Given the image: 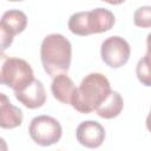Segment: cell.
Listing matches in <instances>:
<instances>
[{
	"label": "cell",
	"instance_id": "8",
	"mask_svg": "<svg viewBox=\"0 0 151 151\" xmlns=\"http://www.w3.org/2000/svg\"><path fill=\"white\" fill-rule=\"evenodd\" d=\"M76 138L80 145L88 149H97L104 143L105 129L96 120H85L78 125Z\"/></svg>",
	"mask_w": 151,
	"mask_h": 151
},
{
	"label": "cell",
	"instance_id": "17",
	"mask_svg": "<svg viewBox=\"0 0 151 151\" xmlns=\"http://www.w3.org/2000/svg\"><path fill=\"white\" fill-rule=\"evenodd\" d=\"M11 2H19V1H24V0H8Z\"/></svg>",
	"mask_w": 151,
	"mask_h": 151
},
{
	"label": "cell",
	"instance_id": "16",
	"mask_svg": "<svg viewBox=\"0 0 151 151\" xmlns=\"http://www.w3.org/2000/svg\"><path fill=\"white\" fill-rule=\"evenodd\" d=\"M101 1L107 2V4H110V5H120V4L125 2L126 0H101Z\"/></svg>",
	"mask_w": 151,
	"mask_h": 151
},
{
	"label": "cell",
	"instance_id": "2",
	"mask_svg": "<svg viewBox=\"0 0 151 151\" xmlns=\"http://www.w3.org/2000/svg\"><path fill=\"white\" fill-rule=\"evenodd\" d=\"M40 59L45 72L52 78L60 73H67L72 59L70 40L59 33L46 35L40 46Z\"/></svg>",
	"mask_w": 151,
	"mask_h": 151
},
{
	"label": "cell",
	"instance_id": "11",
	"mask_svg": "<svg viewBox=\"0 0 151 151\" xmlns=\"http://www.w3.org/2000/svg\"><path fill=\"white\" fill-rule=\"evenodd\" d=\"M0 126L1 129H15L22 124V111L14 106L5 93H0Z\"/></svg>",
	"mask_w": 151,
	"mask_h": 151
},
{
	"label": "cell",
	"instance_id": "4",
	"mask_svg": "<svg viewBox=\"0 0 151 151\" xmlns=\"http://www.w3.org/2000/svg\"><path fill=\"white\" fill-rule=\"evenodd\" d=\"M1 84L19 92L34 80L31 65L20 58H7L4 60L0 72Z\"/></svg>",
	"mask_w": 151,
	"mask_h": 151
},
{
	"label": "cell",
	"instance_id": "14",
	"mask_svg": "<svg viewBox=\"0 0 151 151\" xmlns=\"http://www.w3.org/2000/svg\"><path fill=\"white\" fill-rule=\"evenodd\" d=\"M133 24L140 28L151 27V6H142L134 11Z\"/></svg>",
	"mask_w": 151,
	"mask_h": 151
},
{
	"label": "cell",
	"instance_id": "5",
	"mask_svg": "<svg viewBox=\"0 0 151 151\" xmlns=\"http://www.w3.org/2000/svg\"><path fill=\"white\" fill-rule=\"evenodd\" d=\"M28 133L35 144L40 146H50L60 140L63 136V127L55 118L41 114L31 120Z\"/></svg>",
	"mask_w": 151,
	"mask_h": 151
},
{
	"label": "cell",
	"instance_id": "13",
	"mask_svg": "<svg viewBox=\"0 0 151 151\" xmlns=\"http://www.w3.org/2000/svg\"><path fill=\"white\" fill-rule=\"evenodd\" d=\"M136 76L142 85L151 87V33L146 37V53L137 63Z\"/></svg>",
	"mask_w": 151,
	"mask_h": 151
},
{
	"label": "cell",
	"instance_id": "1",
	"mask_svg": "<svg viewBox=\"0 0 151 151\" xmlns=\"http://www.w3.org/2000/svg\"><path fill=\"white\" fill-rule=\"evenodd\" d=\"M111 91L110 81L104 74L90 73L83 78L77 87L71 106L80 113H91L107 99Z\"/></svg>",
	"mask_w": 151,
	"mask_h": 151
},
{
	"label": "cell",
	"instance_id": "3",
	"mask_svg": "<svg viewBox=\"0 0 151 151\" xmlns=\"http://www.w3.org/2000/svg\"><path fill=\"white\" fill-rule=\"evenodd\" d=\"M116 22L114 14L103 7H97L91 11L73 13L67 22L68 29L80 37L90 34H99L110 31Z\"/></svg>",
	"mask_w": 151,
	"mask_h": 151
},
{
	"label": "cell",
	"instance_id": "6",
	"mask_svg": "<svg viewBox=\"0 0 151 151\" xmlns=\"http://www.w3.org/2000/svg\"><path fill=\"white\" fill-rule=\"evenodd\" d=\"M131 55L130 44L119 35L106 38L101 42L100 57L101 60L111 68H119L124 66Z\"/></svg>",
	"mask_w": 151,
	"mask_h": 151
},
{
	"label": "cell",
	"instance_id": "9",
	"mask_svg": "<svg viewBox=\"0 0 151 151\" xmlns=\"http://www.w3.org/2000/svg\"><path fill=\"white\" fill-rule=\"evenodd\" d=\"M14 94H15V98L25 107L31 110L41 107L46 101V91H45L44 84L38 79H34L24 90L19 92H14Z\"/></svg>",
	"mask_w": 151,
	"mask_h": 151
},
{
	"label": "cell",
	"instance_id": "10",
	"mask_svg": "<svg viewBox=\"0 0 151 151\" xmlns=\"http://www.w3.org/2000/svg\"><path fill=\"white\" fill-rule=\"evenodd\" d=\"M76 91H77V87L73 80L66 73H60L53 77L52 85H51V92L53 97L61 104L71 105L72 99L76 94Z\"/></svg>",
	"mask_w": 151,
	"mask_h": 151
},
{
	"label": "cell",
	"instance_id": "7",
	"mask_svg": "<svg viewBox=\"0 0 151 151\" xmlns=\"http://www.w3.org/2000/svg\"><path fill=\"white\" fill-rule=\"evenodd\" d=\"M27 26V17L22 11L9 9L6 11L0 21V33H1V51L4 52L13 42L17 34L25 31Z\"/></svg>",
	"mask_w": 151,
	"mask_h": 151
},
{
	"label": "cell",
	"instance_id": "12",
	"mask_svg": "<svg viewBox=\"0 0 151 151\" xmlns=\"http://www.w3.org/2000/svg\"><path fill=\"white\" fill-rule=\"evenodd\" d=\"M124 107V99L117 91H111L107 99L96 110L97 114L104 119H113L120 114Z\"/></svg>",
	"mask_w": 151,
	"mask_h": 151
},
{
	"label": "cell",
	"instance_id": "15",
	"mask_svg": "<svg viewBox=\"0 0 151 151\" xmlns=\"http://www.w3.org/2000/svg\"><path fill=\"white\" fill-rule=\"evenodd\" d=\"M145 125H146L147 131H149V132H151V110H150V112H149V114H147V117H146Z\"/></svg>",
	"mask_w": 151,
	"mask_h": 151
}]
</instances>
